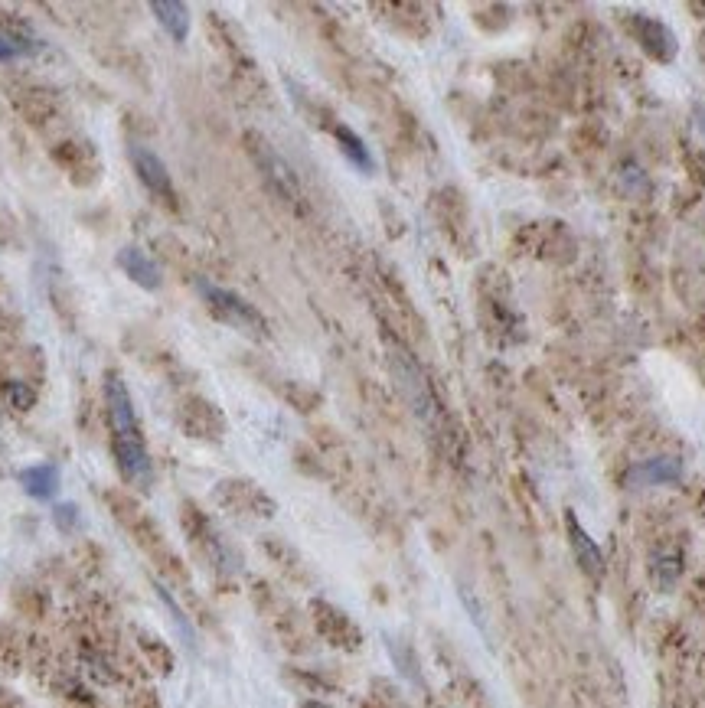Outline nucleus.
Instances as JSON below:
<instances>
[{"instance_id": "f257e3e1", "label": "nucleus", "mask_w": 705, "mask_h": 708, "mask_svg": "<svg viewBox=\"0 0 705 708\" xmlns=\"http://www.w3.org/2000/svg\"><path fill=\"white\" fill-rule=\"evenodd\" d=\"M105 408L111 425V447H115L121 474L134 483H147L151 480V457H147V444L141 434L138 412H134L131 392L118 372H108L105 376Z\"/></svg>"}, {"instance_id": "f03ea898", "label": "nucleus", "mask_w": 705, "mask_h": 708, "mask_svg": "<svg viewBox=\"0 0 705 708\" xmlns=\"http://www.w3.org/2000/svg\"><path fill=\"white\" fill-rule=\"evenodd\" d=\"M105 500L111 506V513H115V519L121 526L128 529V536L141 545V552L151 558V562L160 568V571H167L170 578H180V581H187V571H183V562L177 555H173L170 549V542L164 539V532H160V526L151 519V513L134 500V496L128 493H121V490H108L105 493Z\"/></svg>"}, {"instance_id": "7ed1b4c3", "label": "nucleus", "mask_w": 705, "mask_h": 708, "mask_svg": "<svg viewBox=\"0 0 705 708\" xmlns=\"http://www.w3.org/2000/svg\"><path fill=\"white\" fill-rule=\"evenodd\" d=\"M196 288H200L203 301L209 307V314H213L219 324H229L232 330H239V333H245V337H255V340H262L265 333H268L265 317L258 314V310L249 301H245V297H239L235 291L219 288V284L206 281V278L196 281Z\"/></svg>"}, {"instance_id": "20e7f679", "label": "nucleus", "mask_w": 705, "mask_h": 708, "mask_svg": "<svg viewBox=\"0 0 705 708\" xmlns=\"http://www.w3.org/2000/svg\"><path fill=\"white\" fill-rule=\"evenodd\" d=\"M245 147H249V157L255 160V167L262 170L265 183L275 190L284 203H301V183L294 177V170L284 164V157L271 147L258 131L245 134Z\"/></svg>"}, {"instance_id": "39448f33", "label": "nucleus", "mask_w": 705, "mask_h": 708, "mask_svg": "<svg viewBox=\"0 0 705 708\" xmlns=\"http://www.w3.org/2000/svg\"><path fill=\"white\" fill-rule=\"evenodd\" d=\"M183 532L190 536V542L196 545V552H200L209 565L216 571H232L235 568V555L222 536L216 532V526L209 523V519L196 509L193 503H183Z\"/></svg>"}, {"instance_id": "423d86ee", "label": "nucleus", "mask_w": 705, "mask_h": 708, "mask_svg": "<svg viewBox=\"0 0 705 708\" xmlns=\"http://www.w3.org/2000/svg\"><path fill=\"white\" fill-rule=\"evenodd\" d=\"M177 425L187 438L196 441H222V434H226V418L203 395H183L177 402Z\"/></svg>"}, {"instance_id": "0eeeda50", "label": "nucleus", "mask_w": 705, "mask_h": 708, "mask_svg": "<svg viewBox=\"0 0 705 708\" xmlns=\"http://www.w3.org/2000/svg\"><path fill=\"white\" fill-rule=\"evenodd\" d=\"M311 617H314L317 633L330 643V647L346 650V653H353V650L363 647V633H360V627H356L353 620L340 611V607H333V604H327V601H314V604H311Z\"/></svg>"}, {"instance_id": "6e6552de", "label": "nucleus", "mask_w": 705, "mask_h": 708, "mask_svg": "<svg viewBox=\"0 0 705 708\" xmlns=\"http://www.w3.org/2000/svg\"><path fill=\"white\" fill-rule=\"evenodd\" d=\"M216 500L239 516H275V500L249 480H222L216 487Z\"/></svg>"}, {"instance_id": "1a4fd4ad", "label": "nucleus", "mask_w": 705, "mask_h": 708, "mask_svg": "<svg viewBox=\"0 0 705 708\" xmlns=\"http://www.w3.org/2000/svg\"><path fill=\"white\" fill-rule=\"evenodd\" d=\"M131 164H134V173H138V180L147 186V193L154 196L157 203L164 206H177V193H173V183H170V173L164 167V160H160L151 147L144 144H131Z\"/></svg>"}, {"instance_id": "9d476101", "label": "nucleus", "mask_w": 705, "mask_h": 708, "mask_svg": "<svg viewBox=\"0 0 705 708\" xmlns=\"http://www.w3.org/2000/svg\"><path fill=\"white\" fill-rule=\"evenodd\" d=\"M53 160L69 173L72 183L79 186H92L98 177H102V160H98L95 147L85 141H63L53 147Z\"/></svg>"}, {"instance_id": "9b49d317", "label": "nucleus", "mask_w": 705, "mask_h": 708, "mask_svg": "<svg viewBox=\"0 0 705 708\" xmlns=\"http://www.w3.org/2000/svg\"><path fill=\"white\" fill-rule=\"evenodd\" d=\"M14 105L23 118H27L33 128H49V124H56L63 118V105H59V98L43 89V85H23V89L14 92Z\"/></svg>"}, {"instance_id": "f8f14e48", "label": "nucleus", "mask_w": 705, "mask_h": 708, "mask_svg": "<svg viewBox=\"0 0 705 708\" xmlns=\"http://www.w3.org/2000/svg\"><path fill=\"white\" fill-rule=\"evenodd\" d=\"M565 532H568V542H572V552L578 558V568L585 571L591 581H601V575H604V555L595 545V539H591L588 532H585V526H581L578 519H575V513H565Z\"/></svg>"}, {"instance_id": "ddd939ff", "label": "nucleus", "mask_w": 705, "mask_h": 708, "mask_svg": "<svg viewBox=\"0 0 705 708\" xmlns=\"http://www.w3.org/2000/svg\"><path fill=\"white\" fill-rule=\"evenodd\" d=\"M118 268L125 271V275L138 284V288H144V291H160V284H164V278H160V268H157V262L151 255H144L141 248H134V245H128V248H121L118 252Z\"/></svg>"}, {"instance_id": "4468645a", "label": "nucleus", "mask_w": 705, "mask_h": 708, "mask_svg": "<svg viewBox=\"0 0 705 708\" xmlns=\"http://www.w3.org/2000/svg\"><path fill=\"white\" fill-rule=\"evenodd\" d=\"M634 30H637V40L643 43L650 56H657L663 62H670L676 56V36L663 27V23L643 17V14H634Z\"/></svg>"}, {"instance_id": "2eb2a0df", "label": "nucleus", "mask_w": 705, "mask_h": 708, "mask_svg": "<svg viewBox=\"0 0 705 708\" xmlns=\"http://www.w3.org/2000/svg\"><path fill=\"white\" fill-rule=\"evenodd\" d=\"M395 376L402 379V389L408 395V402L415 405L418 415H428L431 408H435V399H431V392H428V385H425V376L418 372V366L412 363V359H405V353L395 356Z\"/></svg>"}, {"instance_id": "dca6fc26", "label": "nucleus", "mask_w": 705, "mask_h": 708, "mask_svg": "<svg viewBox=\"0 0 705 708\" xmlns=\"http://www.w3.org/2000/svg\"><path fill=\"white\" fill-rule=\"evenodd\" d=\"M679 477H683V464L676 457H650L630 470L627 480L640 483V487H663V483H676Z\"/></svg>"}, {"instance_id": "f3484780", "label": "nucleus", "mask_w": 705, "mask_h": 708, "mask_svg": "<svg viewBox=\"0 0 705 708\" xmlns=\"http://www.w3.org/2000/svg\"><path fill=\"white\" fill-rule=\"evenodd\" d=\"M151 14L157 17V23L170 33L173 43H187L190 36V10L187 4H177V0H154Z\"/></svg>"}, {"instance_id": "a211bd4d", "label": "nucleus", "mask_w": 705, "mask_h": 708, "mask_svg": "<svg viewBox=\"0 0 705 708\" xmlns=\"http://www.w3.org/2000/svg\"><path fill=\"white\" fill-rule=\"evenodd\" d=\"M20 487L27 490V496H33V500H53L59 493V467L36 464V467L20 470Z\"/></svg>"}, {"instance_id": "6ab92c4d", "label": "nucleus", "mask_w": 705, "mask_h": 708, "mask_svg": "<svg viewBox=\"0 0 705 708\" xmlns=\"http://www.w3.org/2000/svg\"><path fill=\"white\" fill-rule=\"evenodd\" d=\"M650 575L660 591H670L679 581V575H683V555L676 549H657V555H653L650 562Z\"/></svg>"}, {"instance_id": "aec40b11", "label": "nucleus", "mask_w": 705, "mask_h": 708, "mask_svg": "<svg viewBox=\"0 0 705 708\" xmlns=\"http://www.w3.org/2000/svg\"><path fill=\"white\" fill-rule=\"evenodd\" d=\"M333 138H337V144H340V151L350 157V164H356L360 170H373L376 164H373V157H369V151H366V144H363V138L360 134H353L350 128H346V124H333Z\"/></svg>"}, {"instance_id": "412c9836", "label": "nucleus", "mask_w": 705, "mask_h": 708, "mask_svg": "<svg viewBox=\"0 0 705 708\" xmlns=\"http://www.w3.org/2000/svg\"><path fill=\"white\" fill-rule=\"evenodd\" d=\"M262 545H265V552L278 562V568L288 571L291 578H298V581L307 578V575H304V562L298 558V552L291 549V545H284V542H278V539H265Z\"/></svg>"}, {"instance_id": "4be33fe9", "label": "nucleus", "mask_w": 705, "mask_h": 708, "mask_svg": "<svg viewBox=\"0 0 705 708\" xmlns=\"http://www.w3.org/2000/svg\"><path fill=\"white\" fill-rule=\"evenodd\" d=\"M138 640H141L147 660H151V666L157 669V673H170V669H173V653L167 650V643H160L157 637H147L144 630H138Z\"/></svg>"}, {"instance_id": "5701e85b", "label": "nucleus", "mask_w": 705, "mask_h": 708, "mask_svg": "<svg viewBox=\"0 0 705 708\" xmlns=\"http://www.w3.org/2000/svg\"><path fill=\"white\" fill-rule=\"evenodd\" d=\"M7 402H10V408H17V412H30V408L36 405V389L23 379L7 382Z\"/></svg>"}, {"instance_id": "b1692460", "label": "nucleus", "mask_w": 705, "mask_h": 708, "mask_svg": "<svg viewBox=\"0 0 705 708\" xmlns=\"http://www.w3.org/2000/svg\"><path fill=\"white\" fill-rule=\"evenodd\" d=\"M23 53H30V46L17 40V36H0V62H14Z\"/></svg>"}, {"instance_id": "393cba45", "label": "nucleus", "mask_w": 705, "mask_h": 708, "mask_svg": "<svg viewBox=\"0 0 705 708\" xmlns=\"http://www.w3.org/2000/svg\"><path fill=\"white\" fill-rule=\"evenodd\" d=\"M53 519H56V526L63 529V532H72L79 526V506H72V503H63V506H56V513H53Z\"/></svg>"}, {"instance_id": "a878e982", "label": "nucleus", "mask_w": 705, "mask_h": 708, "mask_svg": "<svg viewBox=\"0 0 705 708\" xmlns=\"http://www.w3.org/2000/svg\"><path fill=\"white\" fill-rule=\"evenodd\" d=\"M696 115H699V128L705 131V108H696Z\"/></svg>"}, {"instance_id": "bb28decb", "label": "nucleus", "mask_w": 705, "mask_h": 708, "mask_svg": "<svg viewBox=\"0 0 705 708\" xmlns=\"http://www.w3.org/2000/svg\"><path fill=\"white\" fill-rule=\"evenodd\" d=\"M304 708H320V705H314V702H304Z\"/></svg>"}]
</instances>
